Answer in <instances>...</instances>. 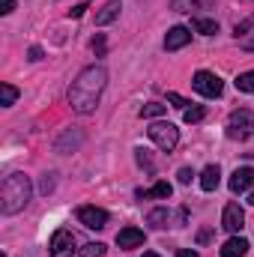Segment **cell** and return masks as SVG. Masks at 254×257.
Returning <instances> with one entry per match:
<instances>
[{"mask_svg":"<svg viewBox=\"0 0 254 257\" xmlns=\"http://www.w3.org/2000/svg\"><path fill=\"white\" fill-rule=\"evenodd\" d=\"M0 96H3V108H9V105H15V99H18V90H15L12 84H3V87H0Z\"/></svg>","mask_w":254,"mask_h":257,"instance_id":"obj_20","label":"cell"},{"mask_svg":"<svg viewBox=\"0 0 254 257\" xmlns=\"http://www.w3.org/2000/svg\"><path fill=\"white\" fill-rule=\"evenodd\" d=\"M93 51H96V54H105V36H96V39H93Z\"/></svg>","mask_w":254,"mask_h":257,"instance_id":"obj_27","label":"cell"},{"mask_svg":"<svg viewBox=\"0 0 254 257\" xmlns=\"http://www.w3.org/2000/svg\"><path fill=\"white\" fill-rule=\"evenodd\" d=\"M191 87H194V90H197L203 99H218V96H221V90H224L221 78H218V75H212V72H206V69L194 72V78H191Z\"/></svg>","mask_w":254,"mask_h":257,"instance_id":"obj_5","label":"cell"},{"mask_svg":"<svg viewBox=\"0 0 254 257\" xmlns=\"http://www.w3.org/2000/svg\"><path fill=\"white\" fill-rule=\"evenodd\" d=\"M117 245L120 248H141L144 245V230L141 227H123L120 233H117Z\"/></svg>","mask_w":254,"mask_h":257,"instance_id":"obj_11","label":"cell"},{"mask_svg":"<svg viewBox=\"0 0 254 257\" xmlns=\"http://www.w3.org/2000/svg\"><path fill=\"white\" fill-rule=\"evenodd\" d=\"M120 9H123V3H120V0H108V3L96 12V24H99V27H105V24L117 21V18H120Z\"/></svg>","mask_w":254,"mask_h":257,"instance_id":"obj_12","label":"cell"},{"mask_svg":"<svg viewBox=\"0 0 254 257\" xmlns=\"http://www.w3.org/2000/svg\"><path fill=\"white\" fill-rule=\"evenodd\" d=\"M191 177H194V171L191 168H180V174H177V180H180V186H189Z\"/></svg>","mask_w":254,"mask_h":257,"instance_id":"obj_26","label":"cell"},{"mask_svg":"<svg viewBox=\"0 0 254 257\" xmlns=\"http://www.w3.org/2000/svg\"><path fill=\"white\" fill-rule=\"evenodd\" d=\"M221 227H224L227 233H233V236L245 227V212H242V206H239L236 200H230V203L224 206V212H221Z\"/></svg>","mask_w":254,"mask_h":257,"instance_id":"obj_6","label":"cell"},{"mask_svg":"<svg viewBox=\"0 0 254 257\" xmlns=\"http://www.w3.org/2000/svg\"><path fill=\"white\" fill-rule=\"evenodd\" d=\"M171 183H156L153 189H141L138 192V200H153V197H162V200H168L171 197Z\"/></svg>","mask_w":254,"mask_h":257,"instance_id":"obj_15","label":"cell"},{"mask_svg":"<svg viewBox=\"0 0 254 257\" xmlns=\"http://www.w3.org/2000/svg\"><path fill=\"white\" fill-rule=\"evenodd\" d=\"M168 102H171V105H174V108H180V111H189V99H183V96H180V93H168Z\"/></svg>","mask_w":254,"mask_h":257,"instance_id":"obj_24","label":"cell"},{"mask_svg":"<svg viewBox=\"0 0 254 257\" xmlns=\"http://www.w3.org/2000/svg\"><path fill=\"white\" fill-rule=\"evenodd\" d=\"M177 257H197L194 248H177Z\"/></svg>","mask_w":254,"mask_h":257,"instance_id":"obj_31","label":"cell"},{"mask_svg":"<svg viewBox=\"0 0 254 257\" xmlns=\"http://www.w3.org/2000/svg\"><path fill=\"white\" fill-rule=\"evenodd\" d=\"M135 153H138V165H141V168H147V171L153 174V171H156V165H153V159H150V150H144V147H138Z\"/></svg>","mask_w":254,"mask_h":257,"instance_id":"obj_23","label":"cell"},{"mask_svg":"<svg viewBox=\"0 0 254 257\" xmlns=\"http://www.w3.org/2000/svg\"><path fill=\"white\" fill-rule=\"evenodd\" d=\"M147 132H150V141H153L159 150H165V153H171V150L180 144V128L174 126V123H153Z\"/></svg>","mask_w":254,"mask_h":257,"instance_id":"obj_3","label":"cell"},{"mask_svg":"<svg viewBox=\"0 0 254 257\" xmlns=\"http://www.w3.org/2000/svg\"><path fill=\"white\" fill-rule=\"evenodd\" d=\"M78 221L84 227H90V230H102L108 224V212L102 206H81L78 209Z\"/></svg>","mask_w":254,"mask_h":257,"instance_id":"obj_8","label":"cell"},{"mask_svg":"<svg viewBox=\"0 0 254 257\" xmlns=\"http://www.w3.org/2000/svg\"><path fill=\"white\" fill-rule=\"evenodd\" d=\"M0 257H6V254H0Z\"/></svg>","mask_w":254,"mask_h":257,"instance_id":"obj_36","label":"cell"},{"mask_svg":"<svg viewBox=\"0 0 254 257\" xmlns=\"http://www.w3.org/2000/svg\"><path fill=\"white\" fill-rule=\"evenodd\" d=\"M251 183H254V171L251 168H236L233 174H230V192L233 194H245L248 189H251Z\"/></svg>","mask_w":254,"mask_h":257,"instance_id":"obj_9","label":"cell"},{"mask_svg":"<svg viewBox=\"0 0 254 257\" xmlns=\"http://www.w3.org/2000/svg\"><path fill=\"white\" fill-rule=\"evenodd\" d=\"M248 239H242V236H230L224 245H221V257H245L248 254Z\"/></svg>","mask_w":254,"mask_h":257,"instance_id":"obj_13","label":"cell"},{"mask_svg":"<svg viewBox=\"0 0 254 257\" xmlns=\"http://www.w3.org/2000/svg\"><path fill=\"white\" fill-rule=\"evenodd\" d=\"M251 128H254V114L248 108H239L227 117V138H233V141H245L251 135Z\"/></svg>","mask_w":254,"mask_h":257,"instance_id":"obj_4","label":"cell"},{"mask_svg":"<svg viewBox=\"0 0 254 257\" xmlns=\"http://www.w3.org/2000/svg\"><path fill=\"white\" fill-rule=\"evenodd\" d=\"M147 221H150L153 227H168V224H171V212H168V209H153V212L147 215Z\"/></svg>","mask_w":254,"mask_h":257,"instance_id":"obj_17","label":"cell"},{"mask_svg":"<svg viewBox=\"0 0 254 257\" xmlns=\"http://www.w3.org/2000/svg\"><path fill=\"white\" fill-rule=\"evenodd\" d=\"M200 0H174V9L177 12H191V6H197ZM203 3H212V0H203Z\"/></svg>","mask_w":254,"mask_h":257,"instance_id":"obj_25","label":"cell"},{"mask_svg":"<svg viewBox=\"0 0 254 257\" xmlns=\"http://www.w3.org/2000/svg\"><path fill=\"white\" fill-rule=\"evenodd\" d=\"M239 45H242L245 51H254V36H242V39H239Z\"/></svg>","mask_w":254,"mask_h":257,"instance_id":"obj_30","label":"cell"},{"mask_svg":"<svg viewBox=\"0 0 254 257\" xmlns=\"http://www.w3.org/2000/svg\"><path fill=\"white\" fill-rule=\"evenodd\" d=\"M30 60H42V48H39V45L30 48Z\"/></svg>","mask_w":254,"mask_h":257,"instance_id":"obj_32","label":"cell"},{"mask_svg":"<svg viewBox=\"0 0 254 257\" xmlns=\"http://www.w3.org/2000/svg\"><path fill=\"white\" fill-rule=\"evenodd\" d=\"M236 90H242V93H254V69L251 72H242V75L236 78Z\"/></svg>","mask_w":254,"mask_h":257,"instance_id":"obj_19","label":"cell"},{"mask_svg":"<svg viewBox=\"0 0 254 257\" xmlns=\"http://www.w3.org/2000/svg\"><path fill=\"white\" fill-rule=\"evenodd\" d=\"M218 183H221V171H218V165H206V168L200 171V189H203V192H215Z\"/></svg>","mask_w":254,"mask_h":257,"instance_id":"obj_14","label":"cell"},{"mask_svg":"<svg viewBox=\"0 0 254 257\" xmlns=\"http://www.w3.org/2000/svg\"><path fill=\"white\" fill-rule=\"evenodd\" d=\"M209 236H212L209 230H200V233H197V242H209Z\"/></svg>","mask_w":254,"mask_h":257,"instance_id":"obj_33","label":"cell"},{"mask_svg":"<svg viewBox=\"0 0 254 257\" xmlns=\"http://www.w3.org/2000/svg\"><path fill=\"white\" fill-rule=\"evenodd\" d=\"M78 254H81V257H102V254H105V245H102V242H87Z\"/></svg>","mask_w":254,"mask_h":257,"instance_id":"obj_21","label":"cell"},{"mask_svg":"<svg viewBox=\"0 0 254 257\" xmlns=\"http://www.w3.org/2000/svg\"><path fill=\"white\" fill-rule=\"evenodd\" d=\"M248 203H254V192H251V194H248Z\"/></svg>","mask_w":254,"mask_h":257,"instance_id":"obj_35","label":"cell"},{"mask_svg":"<svg viewBox=\"0 0 254 257\" xmlns=\"http://www.w3.org/2000/svg\"><path fill=\"white\" fill-rule=\"evenodd\" d=\"M203 117H206V108H200V105H197V108H189V111H183V120H186V123H200Z\"/></svg>","mask_w":254,"mask_h":257,"instance_id":"obj_22","label":"cell"},{"mask_svg":"<svg viewBox=\"0 0 254 257\" xmlns=\"http://www.w3.org/2000/svg\"><path fill=\"white\" fill-rule=\"evenodd\" d=\"M15 9V0H0V15H9Z\"/></svg>","mask_w":254,"mask_h":257,"instance_id":"obj_28","label":"cell"},{"mask_svg":"<svg viewBox=\"0 0 254 257\" xmlns=\"http://www.w3.org/2000/svg\"><path fill=\"white\" fill-rule=\"evenodd\" d=\"M165 111H168V105H162V102H150V105L141 108V117H144V120H153V117H162Z\"/></svg>","mask_w":254,"mask_h":257,"instance_id":"obj_18","label":"cell"},{"mask_svg":"<svg viewBox=\"0 0 254 257\" xmlns=\"http://www.w3.org/2000/svg\"><path fill=\"white\" fill-rule=\"evenodd\" d=\"M75 251V233L72 230H54V236H51V257H72Z\"/></svg>","mask_w":254,"mask_h":257,"instance_id":"obj_7","label":"cell"},{"mask_svg":"<svg viewBox=\"0 0 254 257\" xmlns=\"http://www.w3.org/2000/svg\"><path fill=\"white\" fill-rule=\"evenodd\" d=\"M189 42H191V30L189 27H171L168 36H165V48H168V51H180V48L189 45Z\"/></svg>","mask_w":254,"mask_h":257,"instance_id":"obj_10","label":"cell"},{"mask_svg":"<svg viewBox=\"0 0 254 257\" xmlns=\"http://www.w3.org/2000/svg\"><path fill=\"white\" fill-rule=\"evenodd\" d=\"M84 9H87V3H81V6H72V9H69V18H81V15H84Z\"/></svg>","mask_w":254,"mask_h":257,"instance_id":"obj_29","label":"cell"},{"mask_svg":"<svg viewBox=\"0 0 254 257\" xmlns=\"http://www.w3.org/2000/svg\"><path fill=\"white\" fill-rule=\"evenodd\" d=\"M144 257H159L156 251H144Z\"/></svg>","mask_w":254,"mask_h":257,"instance_id":"obj_34","label":"cell"},{"mask_svg":"<svg viewBox=\"0 0 254 257\" xmlns=\"http://www.w3.org/2000/svg\"><path fill=\"white\" fill-rule=\"evenodd\" d=\"M191 27H194L197 33H203V36L218 33V21H212V18H191Z\"/></svg>","mask_w":254,"mask_h":257,"instance_id":"obj_16","label":"cell"},{"mask_svg":"<svg viewBox=\"0 0 254 257\" xmlns=\"http://www.w3.org/2000/svg\"><path fill=\"white\" fill-rule=\"evenodd\" d=\"M30 194H33L30 177H24V174H9V177L3 180V186H0V209H3L6 215H15L18 209L27 206Z\"/></svg>","mask_w":254,"mask_h":257,"instance_id":"obj_2","label":"cell"},{"mask_svg":"<svg viewBox=\"0 0 254 257\" xmlns=\"http://www.w3.org/2000/svg\"><path fill=\"white\" fill-rule=\"evenodd\" d=\"M105 84H108L105 66H87V69H81L78 78H75L72 87H69V105H72V111H78V114H93L96 105H99V99H102Z\"/></svg>","mask_w":254,"mask_h":257,"instance_id":"obj_1","label":"cell"}]
</instances>
